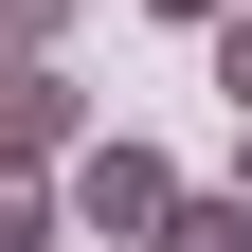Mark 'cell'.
Masks as SVG:
<instances>
[{
    "instance_id": "obj_4",
    "label": "cell",
    "mask_w": 252,
    "mask_h": 252,
    "mask_svg": "<svg viewBox=\"0 0 252 252\" xmlns=\"http://www.w3.org/2000/svg\"><path fill=\"white\" fill-rule=\"evenodd\" d=\"M0 252H54V180H0Z\"/></svg>"
},
{
    "instance_id": "obj_3",
    "label": "cell",
    "mask_w": 252,
    "mask_h": 252,
    "mask_svg": "<svg viewBox=\"0 0 252 252\" xmlns=\"http://www.w3.org/2000/svg\"><path fill=\"white\" fill-rule=\"evenodd\" d=\"M162 252H252V198H180V216H162Z\"/></svg>"
},
{
    "instance_id": "obj_2",
    "label": "cell",
    "mask_w": 252,
    "mask_h": 252,
    "mask_svg": "<svg viewBox=\"0 0 252 252\" xmlns=\"http://www.w3.org/2000/svg\"><path fill=\"white\" fill-rule=\"evenodd\" d=\"M90 162V90L54 54H0V180H72Z\"/></svg>"
},
{
    "instance_id": "obj_7",
    "label": "cell",
    "mask_w": 252,
    "mask_h": 252,
    "mask_svg": "<svg viewBox=\"0 0 252 252\" xmlns=\"http://www.w3.org/2000/svg\"><path fill=\"white\" fill-rule=\"evenodd\" d=\"M144 18H234V0H144Z\"/></svg>"
},
{
    "instance_id": "obj_8",
    "label": "cell",
    "mask_w": 252,
    "mask_h": 252,
    "mask_svg": "<svg viewBox=\"0 0 252 252\" xmlns=\"http://www.w3.org/2000/svg\"><path fill=\"white\" fill-rule=\"evenodd\" d=\"M234 198H252V126H234Z\"/></svg>"
},
{
    "instance_id": "obj_6",
    "label": "cell",
    "mask_w": 252,
    "mask_h": 252,
    "mask_svg": "<svg viewBox=\"0 0 252 252\" xmlns=\"http://www.w3.org/2000/svg\"><path fill=\"white\" fill-rule=\"evenodd\" d=\"M216 90H234V126H252V0L216 18Z\"/></svg>"
},
{
    "instance_id": "obj_1",
    "label": "cell",
    "mask_w": 252,
    "mask_h": 252,
    "mask_svg": "<svg viewBox=\"0 0 252 252\" xmlns=\"http://www.w3.org/2000/svg\"><path fill=\"white\" fill-rule=\"evenodd\" d=\"M180 198H198V180H180L162 144H126V126H90V162L54 180V216H72V234H144V252H162V216H180Z\"/></svg>"
},
{
    "instance_id": "obj_5",
    "label": "cell",
    "mask_w": 252,
    "mask_h": 252,
    "mask_svg": "<svg viewBox=\"0 0 252 252\" xmlns=\"http://www.w3.org/2000/svg\"><path fill=\"white\" fill-rule=\"evenodd\" d=\"M72 36V0H0V54H54Z\"/></svg>"
}]
</instances>
